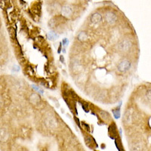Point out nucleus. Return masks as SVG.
<instances>
[{"mask_svg":"<svg viewBox=\"0 0 151 151\" xmlns=\"http://www.w3.org/2000/svg\"><path fill=\"white\" fill-rule=\"evenodd\" d=\"M131 43L130 41L123 40L119 44V50L123 51H127L131 48Z\"/></svg>","mask_w":151,"mask_h":151,"instance_id":"f03ea898","label":"nucleus"},{"mask_svg":"<svg viewBox=\"0 0 151 151\" xmlns=\"http://www.w3.org/2000/svg\"><path fill=\"white\" fill-rule=\"evenodd\" d=\"M101 20H102V17L99 13H95L91 17V21H92V22L94 24H98V23L101 22Z\"/></svg>","mask_w":151,"mask_h":151,"instance_id":"20e7f679","label":"nucleus"},{"mask_svg":"<svg viewBox=\"0 0 151 151\" xmlns=\"http://www.w3.org/2000/svg\"><path fill=\"white\" fill-rule=\"evenodd\" d=\"M20 70V67L17 65H15L13 67V71H16V72H18Z\"/></svg>","mask_w":151,"mask_h":151,"instance_id":"ddd939ff","label":"nucleus"},{"mask_svg":"<svg viewBox=\"0 0 151 151\" xmlns=\"http://www.w3.org/2000/svg\"><path fill=\"white\" fill-rule=\"evenodd\" d=\"M100 113H101V116L102 119H108L110 118V115H109V113L107 112L101 111Z\"/></svg>","mask_w":151,"mask_h":151,"instance_id":"9d476101","label":"nucleus"},{"mask_svg":"<svg viewBox=\"0 0 151 151\" xmlns=\"http://www.w3.org/2000/svg\"><path fill=\"white\" fill-rule=\"evenodd\" d=\"M62 14L65 17H69L72 14V8L69 5H65L62 8Z\"/></svg>","mask_w":151,"mask_h":151,"instance_id":"423d86ee","label":"nucleus"},{"mask_svg":"<svg viewBox=\"0 0 151 151\" xmlns=\"http://www.w3.org/2000/svg\"><path fill=\"white\" fill-rule=\"evenodd\" d=\"M63 44H64V45H67V44H68V39H63Z\"/></svg>","mask_w":151,"mask_h":151,"instance_id":"4468645a","label":"nucleus"},{"mask_svg":"<svg viewBox=\"0 0 151 151\" xmlns=\"http://www.w3.org/2000/svg\"><path fill=\"white\" fill-rule=\"evenodd\" d=\"M105 18H106V20H107V21L108 23H110V24L114 23L116 21V16L114 14H113L111 12L107 13V15L105 16Z\"/></svg>","mask_w":151,"mask_h":151,"instance_id":"39448f33","label":"nucleus"},{"mask_svg":"<svg viewBox=\"0 0 151 151\" xmlns=\"http://www.w3.org/2000/svg\"><path fill=\"white\" fill-rule=\"evenodd\" d=\"M75 121H76V123H77V124L79 126V119L76 118V117H75Z\"/></svg>","mask_w":151,"mask_h":151,"instance_id":"2eb2a0df","label":"nucleus"},{"mask_svg":"<svg viewBox=\"0 0 151 151\" xmlns=\"http://www.w3.org/2000/svg\"><path fill=\"white\" fill-rule=\"evenodd\" d=\"M142 150V145L141 143L137 142L131 145V151H141Z\"/></svg>","mask_w":151,"mask_h":151,"instance_id":"0eeeda50","label":"nucleus"},{"mask_svg":"<svg viewBox=\"0 0 151 151\" xmlns=\"http://www.w3.org/2000/svg\"><path fill=\"white\" fill-rule=\"evenodd\" d=\"M57 37H58L57 34H56V33H55L54 32H53V31H51V32H49V33H48V38H49V39L54 40V39H57Z\"/></svg>","mask_w":151,"mask_h":151,"instance_id":"1a4fd4ad","label":"nucleus"},{"mask_svg":"<svg viewBox=\"0 0 151 151\" xmlns=\"http://www.w3.org/2000/svg\"><path fill=\"white\" fill-rule=\"evenodd\" d=\"M113 116L116 119H119L120 117V112H119V110H118V108L116 110H113Z\"/></svg>","mask_w":151,"mask_h":151,"instance_id":"9b49d317","label":"nucleus"},{"mask_svg":"<svg viewBox=\"0 0 151 151\" xmlns=\"http://www.w3.org/2000/svg\"><path fill=\"white\" fill-rule=\"evenodd\" d=\"M131 67V63L127 60H122L118 65V70L121 72H126Z\"/></svg>","mask_w":151,"mask_h":151,"instance_id":"f257e3e1","label":"nucleus"},{"mask_svg":"<svg viewBox=\"0 0 151 151\" xmlns=\"http://www.w3.org/2000/svg\"><path fill=\"white\" fill-rule=\"evenodd\" d=\"M123 122L126 124V125H130V123H131V111L130 110H127L124 115V118H123Z\"/></svg>","mask_w":151,"mask_h":151,"instance_id":"7ed1b4c3","label":"nucleus"},{"mask_svg":"<svg viewBox=\"0 0 151 151\" xmlns=\"http://www.w3.org/2000/svg\"><path fill=\"white\" fill-rule=\"evenodd\" d=\"M146 97H147V99L151 101V89H149L146 92Z\"/></svg>","mask_w":151,"mask_h":151,"instance_id":"f8f14e48","label":"nucleus"},{"mask_svg":"<svg viewBox=\"0 0 151 151\" xmlns=\"http://www.w3.org/2000/svg\"><path fill=\"white\" fill-rule=\"evenodd\" d=\"M78 39L80 40V41H85L87 39H88V36L84 32H82L80 33L79 35H78Z\"/></svg>","mask_w":151,"mask_h":151,"instance_id":"6e6552de","label":"nucleus"},{"mask_svg":"<svg viewBox=\"0 0 151 151\" xmlns=\"http://www.w3.org/2000/svg\"><path fill=\"white\" fill-rule=\"evenodd\" d=\"M60 61H61V62H64V57H63V56H60Z\"/></svg>","mask_w":151,"mask_h":151,"instance_id":"dca6fc26","label":"nucleus"}]
</instances>
